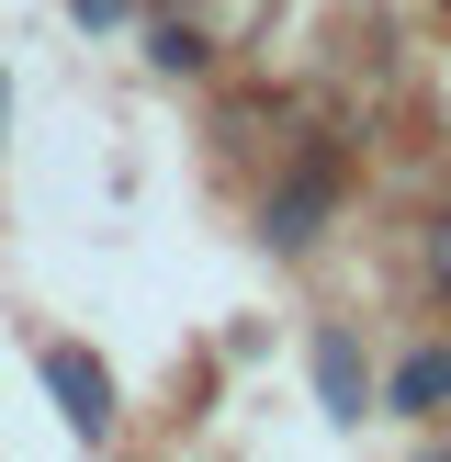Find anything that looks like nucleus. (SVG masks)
I'll use <instances>...</instances> for the list:
<instances>
[{
  "label": "nucleus",
  "instance_id": "obj_1",
  "mask_svg": "<svg viewBox=\"0 0 451 462\" xmlns=\"http://www.w3.org/2000/svg\"><path fill=\"white\" fill-rule=\"evenodd\" d=\"M45 395H57V418L79 429V440H102L113 429V373L90 350H45Z\"/></svg>",
  "mask_w": 451,
  "mask_h": 462
},
{
  "label": "nucleus",
  "instance_id": "obj_2",
  "mask_svg": "<svg viewBox=\"0 0 451 462\" xmlns=\"http://www.w3.org/2000/svg\"><path fill=\"white\" fill-rule=\"evenodd\" d=\"M327 203H338V158H327V147H316V158H305V170H293V180H282V192H271V215H260V226H271V248H305V237H316V226H327Z\"/></svg>",
  "mask_w": 451,
  "mask_h": 462
},
{
  "label": "nucleus",
  "instance_id": "obj_3",
  "mask_svg": "<svg viewBox=\"0 0 451 462\" xmlns=\"http://www.w3.org/2000/svg\"><path fill=\"white\" fill-rule=\"evenodd\" d=\"M316 395H327V418H361V395H373V373H361V338H350V328L316 338Z\"/></svg>",
  "mask_w": 451,
  "mask_h": 462
},
{
  "label": "nucleus",
  "instance_id": "obj_4",
  "mask_svg": "<svg viewBox=\"0 0 451 462\" xmlns=\"http://www.w3.org/2000/svg\"><path fill=\"white\" fill-rule=\"evenodd\" d=\"M383 395H395V418H440V406H451V350H406Z\"/></svg>",
  "mask_w": 451,
  "mask_h": 462
},
{
  "label": "nucleus",
  "instance_id": "obj_5",
  "mask_svg": "<svg viewBox=\"0 0 451 462\" xmlns=\"http://www.w3.org/2000/svg\"><path fill=\"white\" fill-rule=\"evenodd\" d=\"M147 57L170 68V79H192V68H203V34H192V23H158V34H147Z\"/></svg>",
  "mask_w": 451,
  "mask_h": 462
},
{
  "label": "nucleus",
  "instance_id": "obj_6",
  "mask_svg": "<svg viewBox=\"0 0 451 462\" xmlns=\"http://www.w3.org/2000/svg\"><path fill=\"white\" fill-rule=\"evenodd\" d=\"M68 23H90V34H113V23H124V0H68Z\"/></svg>",
  "mask_w": 451,
  "mask_h": 462
},
{
  "label": "nucleus",
  "instance_id": "obj_7",
  "mask_svg": "<svg viewBox=\"0 0 451 462\" xmlns=\"http://www.w3.org/2000/svg\"><path fill=\"white\" fill-rule=\"evenodd\" d=\"M428 282H440V293H451V215H440V226H428Z\"/></svg>",
  "mask_w": 451,
  "mask_h": 462
},
{
  "label": "nucleus",
  "instance_id": "obj_8",
  "mask_svg": "<svg viewBox=\"0 0 451 462\" xmlns=\"http://www.w3.org/2000/svg\"><path fill=\"white\" fill-rule=\"evenodd\" d=\"M0 113H12V102H0Z\"/></svg>",
  "mask_w": 451,
  "mask_h": 462
}]
</instances>
